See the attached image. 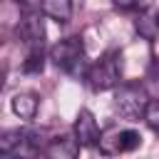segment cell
I'll list each match as a JSON object with an SVG mask.
<instances>
[{
  "label": "cell",
  "instance_id": "cell-1",
  "mask_svg": "<svg viewBox=\"0 0 159 159\" xmlns=\"http://www.w3.org/2000/svg\"><path fill=\"white\" fill-rule=\"evenodd\" d=\"M84 80L94 92H104L119 84L122 80V62H119V52H107L102 55L97 62H92L84 70Z\"/></svg>",
  "mask_w": 159,
  "mask_h": 159
},
{
  "label": "cell",
  "instance_id": "cell-2",
  "mask_svg": "<svg viewBox=\"0 0 159 159\" xmlns=\"http://www.w3.org/2000/svg\"><path fill=\"white\" fill-rule=\"evenodd\" d=\"M147 102H149V94H147V89L139 82H124V84L117 87L114 109L119 112V117H124L129 122L142 119L144 109H147Z\"/></svg>",
  "mask_w": 159,
  "mask_h": 159
},
{
  "label": "cell",
  "instance_id": "cell-3",
  "mask_svg": "<svg viewBox=\"0 0 159 159\" xmlns=\"http://www.w3.org/2000/svg\"><path fill=\"white\" fill-rule=\"evenodd\" d=\"M50 60L70 75H80L87 70L84 67V45L80 37H65V40L55 42L50 47Z\"/></svg>",
  "mask_w": 159,
  "mask_h": 159
},
{
  "label": "cell",
  "instance_id": "cell-4",
  "mask_svg": "<svg viewBox=\"0 0 159 159\" xmlns=\"http://www.w3.org/2000/svg\"><path fill=\"white\" fill-rule=\"evenodd\" d=\"M99 124L94 119V114L89 109H80L77 119H75V139L80 147H99Z\"/></svg>",
  "mask_w": 159,
  "mask_h": 159
},
{
  "label": "cell",
  "instance_id": "cell-5",
  "mask_svg": "<svg viewBox=\"0 0 159 159\" xmlns=\"http://www.w3.org/2000/svg\"><path fill=\"white\" fill-rule=\"evenodd\" d=\"M139 144H142V134H139L137 129H119V132H112V139L99 137V147H102V152H107V154L134 152Z\"/></svg>",
  "mask_w": 159,
  "mask_h": 159
},
{
  "label": "cell",
  "instance_id": "cell-6",
  "mask_svg": "<svg viewBox=\"0 0 159 159\" xmlns=\"http://www.w3.org/2000/svg\"><path fill=\"white\" fill-rule=\"evenodd\" d=\"M20 35L30 50H42L45 45V25L37 10H25V20L20 25Z\"/></svg>",
  "mask_w": 159,
  "mask_h": 159
},
{
  "label": "cell",
  "instance_id": "cell-7",
  "mask_svg": "<svg viewBox=\"0 0 159 159\" xmlns=\"http://www.w3.org/2000/svg\"><path fill=\"white\" fill-rule=\"evenodd\" d=\"M40 152L42 154H47V157H60V159H72V157H77V152H80V144H77V139H72V137H52V139H47L42 147H40Z\"/></svg>",
  "mask_w": 159,
  "mask_h": 159
},
{
  "label": "cell",
  "instance_id": "cell-8",
  "mask_svg": "<svg viewBox=\"0 0 159 159\" xmlns=\"http://www.w3.org/2000/svg\"><path fill=\"white\" fill-rule=\"evenodd\" d=\"M10 109L20 119H35V114L40 109V99H37L35 92H17L10 99Z\"/></svg>",
  "mask_w": 159,
  "mask_h": 159
},
{
  "label": "cell",
  "instance_id": "cell-9",
  "mask_svg": "<svg viewBox=\"0 0 159 159\" xmlns=\"http://www.w3.org/2000/svg\"><path fill=\"white\" fill-rule=\"evenodd\" d=\"M42 12L57 25H65L72 17V0H42Z\"/></svg>",
  "mask_w": 159,
  "mask_h": 159
},
{
  "label": "cell",
  "instance_id": "cell-10",
  "mask_svg": "<svg viewBox=\"0 0 159 159\" xmlns=\"http://www.w3.org/2000/svg\"><path fill=\"white\" fill-rule=\"evenodd\" d=\"M42 67H45V52H42V50H30V52H27V60H25V65H22V70L37 75V72H42Z\"/></svg>",
  "mask_w": 159,
  "mask_h": 159
},
{
  "label": "cell",
  "instance_id": "cell-11",
  "mask_svg": "<svg viewBox=\"0 0 159 159\" xmlns=\"http://www.w3.org/2000/svg\"><path fill=\"white\" fill-rule=\"evenodd\" d=\"M142 119H147V124L154 132H159V99H149L147 102V109H144V117Z\"/></svg>",
  "mask_w": 159,
  "mask_h": 159
},
{
  "label": "cell",
  "instance_id": "cell-12",
  "mask_svg": "<svg viewBox=\"0 0 159 159\" xmlns=\"http://www.w3.org/2000/svg\"><path fill=\"white\" fill-rule=\"evenodd\" d=\"M112 2H114V7H119V10H132V7L139 5V0H112Z\"/></svg>",
  "mask_w": 159,
  "mask_h": 159
},
{
  "label": "cell",
  "instance_id": "cell-13",
  "mask_svg": "<svg viewBox=\"0 0 159 159\" xmlns=\"http://www.w3.org/2000/svg\"><path fill=\"white\" fill-rule=\"evenodd\" d=\"M154 27H157V30H159V12H157V15H154Z\"/></svg>",
  "mask_w": 159,
  "mask_h": 159
}]
</instances>
